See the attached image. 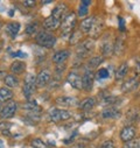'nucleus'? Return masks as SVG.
<instances>
[{
	"label": "nucleus",
	"mask_w": 140,
	"mask_h": 148,
	"mask_svg": "<svg viewBox=\"0 0 140 148\" xmlns=\"http://www.w3.org/2000/svg\"><path fill=\"white\" fill-rule=\"evenodd\" d=\"M39 33V22H30L26 27V34L32 36V35H36Z\"/></svg>",
	"instance_id": "28"
},
{
	"label": "nucleus",
	"mask_w": 140,
	"mask_h": 148,
	"mask_svg": "<svg viewBox=\"0 0 140 148\" xmlns=\"http://www.w3.org/2000/svg\"><path fill=\"white\" fill-rule=\"evenodd\" d=\"M35 88H36V77L32 73H28L25 78V84L22 88V93L26 97V99H30L35 91Z\"/></svg>",
	"instance_id": "4"
},
{
	"label": "nucleus",
	"mask_w": 140,
	"mask_h": 148,
	"mask_svg": "<svg viewBox=\"0 0 140 148\" xmlns=\"http://www.w3.org/2000/svg\"><path fill=\"white\" fill-rule=\"evenodd\" d=\"M0 51H1V45H0Z\"/></svg>",
	"instance_id": "45"
},
{
	"label": "nucleus",
	"mask_w": 140,
	"mask_h": 148,
	"mask_svg": "<svg viewBox=\"0 0 140 148\" xmlns=\"http://www.w3.org/2000/svg\"><path fill=\"white\" fill-rule=\"evenodd\" d=\"M1 110H3V106H1V103H0V112H1Z\"/></svg>",
	"instance_id": "43"
},
{
	"label": "nucleus",
	"mask_w": 140,
	"mask_h": 148,
	"mask_svg": "<svg viewBox=\"0 0 140 148\" xmlns=\"http://www.w3.org/2000/svg\"><path fill=\"white\" fill-rule=\"evenodd\" d=\"M25 110L27 111L28 113H36V114H40L41 113V107L35 103V101H32V100H28L25 105H23Z\"/></svg>",
	"instance_id": "23"
},
{
	"label": "nucleus",
	"mask_w": 140,
	"mask_h": 148,
	"mask_svg": "<svg viewBox=\"0 0 140 148\" xmlns=\"http://www.w3.org/2000/svg\"><path fill=\"white\" fill-rule=\"evenodd\" d=\"M67 82L68 84H70V86H73L76 90L82 89V77L75 71L69 72L67 75Z\"/></svg>",
	"instance_id": "11"
},
{
	"label": "nucleus",
	"mask_w": 140,
	"mask_h": 148,
	"mask_svg": "<svg viewBox=\"0 0 140 148\" xmlns=\"http://www.w3.org/2000/svg\"><path fill=\"white\" fill-rule=\"evenodd\" d=\"M104 60H105V57L102 56V55H99V56H95V57H92V58L89 60V62H88V66H89L90 69L98 68V65H100V64L104 62Z\"/></svg>",
	"instance_id": "27"
},
{
	"label": "nucleus",
	"mask_w": 140,
	"mask_h": 148,
	"mask_svg": "<svg viewBox=\"0 0 140 148\" xmlns=\"http://www.w3.org/2000/svg\"><path fill=\"white\" fill-rule=\"evenodd\" d=\"M16 110H18L16 101L10 100V101H7V104H5V106H3V110H1V112H0V117H1V119L12 118L16 113Z\"/></svg>",
	"instance_id": "6"
},
{
	"label": "nucleus",
	"mask_w": 140,
	"mask_h": 148,
	"mask_svg": "<svg viewBox=\"0 0 140 148\" xmlns=\"http://www.w3.org/2000/svg\"><path fill=\"white\" fill-rule=\"evenodd\" d=\"M56 104L60 105V106H63V107H70V106H75L78 104L77 99L74 98V97H67V96H63V97H58L56 99Z\"/></svg>",
	"instance_id": "16"
},
{
	"label": "nucleus",
	"mask_w": 140,
	"mask_h": 148,
	"mask_svg": "<svg viewBox=\"0 0 140 148\" xmlns=\"http://www.w3.org/2000/svg\"><path fill=\"white\" fill-rule=\"evenodd\" d=\"M12 98H13V91L10 88H7V86L0 88V103L7 101Z\"/></svg>",
	"instance_id": "24"
},
{
	"label": "nucleus",
	"mask_w": 140,
	"mask_h": 148,
	"mask_svg": "<svg viewBox=\"0 0 140 148\" xmlns=\"http://www.w3.org/2000/svg\"><path fill=\"white\" fill-rule=\"evenodd\" d=\"M127 72H128V65L126 62L121 63L119 65V68L116 70V73H115V76H116V79L120 81V79H124L127 75Z\"/></svg>",
	"instance_id": "22"
},
{
	"label": "nucleus",
	"mask_w": 140,
	"mask_h": 148,
	"mask_svg": "<svg viewBox=\"0 0 140 148\" xmlns=\"http://www.w3.org/2000/svg\"><path fill=\"white\" fill-rule=\"evenodd\" d=\"M77 23V16L74 12H69L64 15L62 22H61V32L63 35H71V33L75 30Z\"/></svg>",
	"instance_id": "2"
},
{
	"label": "nucleus",
	"mask_w": 140,
	"mask_h": 148,
	"mask_svg": "<svg viewBox=\"0 0 140 148\" xmlns=\"http://www.w3.org/2000/svg\"><path fill=\"white\" fill-rule=\"evenodd\" d=\"M103 27H104V23H103V21L100 20V19H95V22H93V26H92V29H91V32L89 33V35L91 36V39H96L97 36L102 33V29H103Z\"/></svg>",
	"instance_id": "19"
},
{
	"label": "nucleus",
	"mask_w": 140,
	"mask_h": 148,
	"mask_svg": "<svg viewBox=\"0 0 140 148\" xmlns=\"http://www.w3.org/2000/svg\"><path fill=\"white\" fill-rule=\"evenodd\" d=\"M135 133H137V131H135V127L133 125H126L120 131L119 136H120V140L124 143H126V142H128V141H131V140L134 139Z\"/></svg>",
	"instance_id": "8"
},
{
	"label": "nucleus",
	"mask_w": 140,
	"mask_h": 148,
	"mask_svg": "<svg viewBox=\"0 0 140 148\" xmlns=\"http://www.w3.org/2000/svg\"><path fill=\"white\" fill-rule=\"evenodd\" d=\"M0 148H5V143L1 140H0Z\"/></svg>",
	"instance_id": "41"
},
{
	"label": "nucleus",
	"mask_w": 140,
	"mask_h": 148,
	"mask_svg": "<svg viewBox=\"0 0 140 148\" xmlns=\"http://www.w3.org/2000/svg\"><path fill=\"white\" fill-rule=\"evenodd\" d=\"M69 56H70V50H68V49L58 50V51H56V53L53 55V62H54L56 65L64 64V62L69 58Z\"/></svg>",
	"instance_id": "13"
},
{
	"label": "nucleus",
	"mask_w": 140,
	"mask_h": 148,
	"mask_svg": "<svg viewBox=\"0 0 140 148\" xmlns=\"http://www.w3.org/2000/svg\"><path fill=\"white\" fill-rule=\"evenodd\" d=\"M60 26H61V21L56 20L51 15H49L48 18H46L45 21H43V23H42V27L45 28V30L50 32V33L54 32V30H56V29H58Z\"/></svg>",
	"instance_id": "12"
},
{
	"label": "nucleus",
	"mask_w": 140,
	"mask_h": 148,
	"mask_svg": "<svg viewBox=\"0 0 140 148\" xmlns=\"http://www.w3.org/2000/svg\"><path fill=\"white\" fill-rule=\"evenodd\" d=\"M80 46L77 47V55L81 56V57H85L88 56L89 53H91L95 48V40L89 38L86 40H84L83 42L78 43Z\"/></svg>",
	"instance_id": "5"
},
{
	"label": "nucleus",
	"mask_w": 140,
	"mask_h": 148,
	"mask_svg": "<svg viewBox=\"0 0 140 148\" xmlns=\"http://www.w3.org/2000/svg\"><path fill=\"white\" fill-rule=\"evenodd\" d=\"M95 105H96V98H93V97L85 98L78 104V106L82 111H90L95 107Z\"/></svg>",
	"instance_id": "21"
},
{
	"label": "nucleus",
	"mask_w": 140,
	"mask_h": 148,
	"mask_svg": "<svg viewBox=\"0 0 140 148\" xmlns=\"http://www.w3.org/2000/svg\"><path fill=\"white\" fill-rule=\"evenodd\" d=\"M118 20H119V29H120L121 32H124V30H125V27H124V20H123L121 18H118Z\"/></svg>",
	"instance_id": "39"
},
{
	"label": "nucleus",
	"mask_w": 140,
	"mask_h": 148,
	"mask_svg": "<svg viewBox=\"0 0 140 148\" xmlns=\"http://www.w3.org/2000/svg\"><path fill=\"white\" fill-rule=\"evenodd\" d=\"M95 82V73L92 71H85V73L82 77V89L85 92H89L92 90Z\"/></svg>",
	"instance_id": "9"
},
{
	"label": "nucleus",
	"mask_w": 140,
	"mask_h": 148,
	"mask_svg": "<svg viewBox=\"0 0 140 148\" xmlns=\"http://www.w3.org/2000/svg\"><path fill=\"white\" fill-rule=\"evenodd\" d=\"M102 117L104 119H118L121 117V113L118 108L115 107H106L103 110L102 112Z\"/></svg>",
	"instance_id": "15"
},
{
	"label": "nucleus",
	"mask_w": 140,
	"mask_h": 148,
	"mask_svg": "<svg viewBox=\"0 0 140 148\" xmlns=\"http://www.w3.org/2000/svg\"><path fill=\"white\" fill-rule=\"evenodd\" d=\"M67 10H68V7H67L65 4H58L56 7H54V10L51 11V14L50 15L53 18H55L56 20H58V21L62 22L64 15L67 14Z\"/></svg>",
	"instance_id": "14"
},
{
	"label": "nucleus",
	"mask_w": 140,
	"mask_h": 148,
	"mask_svg": "<svg viewBox=\"0 0 140 148\" xmlns=\"http://www.w3.org/2000/svg\"><path fill=\"white\" fill-rule=\"evenodd\" d=\"M4 83L7 88H16L19 85V78L16 76H14L13 73L12 75H7L5 78H4Z\"/></svg>",
	"instance_id": "25"
},
{
	"label": "nucleus",
	"mask_w": 140,
	"mask_h": 148,
	"mask_svg": "<svg viewBox=\"0 0 140 148\" xmlns=\"http://www.w3.org/2000/svg\"><path fill=\"white\" fill-rule=\"evenodd\" d=\"M81 34H82V32H80V30H74V32L71 33V35H70L69 43H70V45H73V46L78 45L80 39H81Z\"/></svg>",
	"instance_id": "30"
},
{
	"label": "nucleus",
	"mask_w": 140,
	"mask_h": 148,
	"mask_svg": "<svg viewBox=\"0 0 140 148\" xmlns=\"http://www.w3.org/2000/svg\"><path fill=\"white\" fill-rule=\"evenodd\" d=\"M97 77L99 79H105V78H108L109 77V70L108 69H105V68H102L98 70V73H97Z\"/></svg>",
	"instance_id": "33"
},
{
	"label": "nucleus",
	"mask_w": 140,
	"mask_h": 148,
	"mask_svg": "<svg viewBox=\"0 0 140 148\" xmlns=\"http://www.w3.org/2000/svg\"><path fill=\"white\" fill-rule=\"evenodd\" d=\"M12 56H13V57H22V58H23V57H27V54L23 53V51H21V50H18V51L13 53Z\"/></svg>",
	"instance_id": "37"
},
{
	"label": "nucleus",
	"mask_w": 140,
	"mask_h": 148,
	"mask_svg": "<svg viewBox=\"0 0 140 148\" xmlns=\"http://www.w3.org/2000/svg\"><path fill=\"white\" fill-rule=\"evenodd\" d=\"M13 13H14V11H13V10H11V11H10V16H12V15H13Z\"/></svg>",
	"instance_id": "42"
},
{
	"label": "nucleus",
	"mask_w": 140,
	"mask_h": 148,
	"mask_svg": "<svg viewBox=\"0 0 140 148\" xmlns=\"http://www.w3.org/2000/svg\"><path fill=\"white\" fill-rule=\"evenodd\" d=\"M139 83H140L139 77H138V76H133V77L126 79V81L121 84L120 90H121V92H124V93H130V92L134 91V90L139 86Z\"/></svg>",
	"instance_id": "7"
},
{
	"label": "nucleus",
	"mask_w": 140,
	"mask_h": 148,
	"mask_svg": "<svg viewBox=\"0 0 140 148\" xmlns=\"http://www.w3.org/2000/svg\"><path fill=\"white\" fill-rule=\"evenodd\" d=\"M123 148H140V138H134L133 140L124 143Z\"/></svg>",
	"instance_id": "32"
},
{
	"label": "nucleus",
	"mask_w": 140,
	"mask_h": 148,
	"mask_svg": "<svg viewBox=\"0 0 140 148\" xmlns=\"http://www.w3.org/2000/svg\"><path fill=\"white\" fill-rule=\"evenodd\" d=\"M100 148H116V145L112 140H105L102 145H100Z\"/></svg>",
	"instance_id": "35"
},
{
	"label": "nucleus",
	"mask_w": 140,
	"mask_h": 148,
	"mask_svg": "<svg viewBox=\"0 0 140 148\" xmlns=\"http://www.w3.org/2000/svg\"><path fill=\"white\" fill-rule=\"evenodd\" d=\"M11 72H13V75H20L26 70V63H23L22 61H14L11 66H10Z\"/></svg>",
	"instance_id": "20"
},
{
	"label": "nucleus",
	"mask_w": 140,
	"mask_h": 148,
	"mask_svg": "<svg viewBox=\"0 0 140 148\" xmlns=\"http://www.w3.org/2000/svg\"><path fill=\"white\" fill-rule=\"evenodd\" d=\"M32 147L34 148H50L45 141H42L40 138H35L34 140H32Z\"/></svg>",
	"instance_id": "31"
},
{
	"label": "nucleus",
	"mask_w": 140,
	"mask_h": 148,
	"mask_svg": "<svg viewBox=\"0 0 140 148\" xmlns=\"http://www.w3.org/2000/svg\"><path fill=\"white\" fill-rule=\"evenodd\" d=\"M5 30L7 33V35L10 36L11 39H14L15 36L18 35L19 30H20V23L19 22H10L6 25Z\"/></svg>",
	"instance_id": "18"
},
{
	"label": "nucleus",
	"mask_w": 140,
	"mask_h": 148,
	"mask_svg": "<svg viewBox=\"0 0 140 148\" xmlns=\"http://www.w3.org/2000/svg\"><path fill=\"white\" fill-rule=\"evenodd\" d=\"M1 27H3V22L0 21V29H1Z\"/></svg>",
	"instance_id": "44"
},
{
	"label": "nucleus",
	"mask_w": 140,
	"mask_h": 148,
	"mask_svg": "<svg viewBox=\"0 0 140 148\" xmlns=\"http://www.w3.org/2000/svg\"><path fill=\"white\" fill-rule=\"evenodd\" d=\"M134 68H135V71L138 73H140V57L135 58V65H134Z\"/></svg>",
	"instance_id": "38"
},
{
	"label": "nucleus",
	"mask_w": 140,
	"mask_h": 148,
	"mask_svg": "<svg viewBox=\"0 0 140 148\" xmlns=\"http://www.w3.org/2000/svg\"><path fill=\"white\" fill-rule=\"evenodd\" d=\"M81 4H82V5H84V6H86V7H88V6H89V5H90V4H91V1H88V0H83V1H82V3H81Z\"/></svg>",
	"instance_id": "40"
},
{
	"label": "nucleus",
	"mask_w": 140,
	"mask_h": 148,
	"mask_svg": "<svg viewBox=\"0 0 140 148\" xmlns=\"http://www.w3.org/2000/svg\"><path fill=\"white\" fill-rule=\"evenodd\" d=\"M71 118V112L62 108H50L48 111V119L51 123H61Z\"/></svg>",
	"instance_id": "3"
},
{
	"label": "nucleus",
	"mask_w": 140,
	"mask_h": 148,
	"mask_svg": "<svg viewBox=\"0 0 140 148\" xmlns=\"http://www.w3.org/2000/svg\"><path fill=\"white\" fill-rule=\"evenodd\" d=\"M51 78L50 71L47 69H43L39 72V75L36 76V88H45L46 85L49 84Z\"/></svg>",
	"instance_id": "10"
},
{
	"label": "nucleus",
	"mask_w": 140,
	"mask_h": 148,
	"mask_svg": "<svg viewBox=\"0 0 140 148\" xmlns=\"http://www.w3.org/2000/svg\"><path fill=\"white\" fill-rule=\"evenodd\" d=\"M22 4H23V6H26L28 8H34L35 5H36V3H35V1H28V0H25Z\"/></svg>",
	"instance_id": "36"
},
{
	"label": "nucleus",
	"mask_w": 140,
	"mask_h": 148,
	"mask_svg": "<svg viewBox=\"0 0 140 148\" xmlns=\"http://www.w3.org/2000/svg\"><path fill=\"white\" fill-rule=\"evenodd\" d=\"M88 13H89L88 7L81 4V5H80V7H78V16H81V18L86 16V15H88Z\"/></svg>",
	"instance_id": "34"
},
{
	"label": "nucleus",
	"mask_w": 140,
	"mask_h": 148,
	"mask_svg": "<svg viewBox=\"0 0 140 148\" xmlns=\"http://www.w3.org/2000/svg\"><path fill=\"white\" fill-rule=\"evenodd\" d=\"M35 42L42 48L50 49L56 45V36L50 32L39 30V33L35 35Z\"/></svg>",
	"instance_id": "1"
},
{
	"label": "nucleus",
	"mask_w": 140,
	"mask_h": 148,
	"mask_svg": "<svg viewBox=\"0 0 140 148\" xmlns=\"http://www.w3.org/2000/svg\"><path fill=\"white\" fill-rule=\"evenodd\" d=\"M95 16H89V18H85L81 25H80V28H81V32L84 33V34H89L92 29V26H93V22H95Z\"/></svg>",
	"instance_id": "17"
},
{
	"label": "nucleus",
	"mask_w": 140,
	"mask_h": 148,
	"mask_svg": "<svg viewBox=\"0 0 140 148\" xmlns=\"http://www.w3.org/2000/svg\"><path fill=\"white\" fill-rule=\"evenodd\" d=\"M124 43H125L124 38H117V40H116V42L113 45V53L120 55L125 49V45Z\"/></svg>",
	"instance_id": "26"
},
{
	"label": "nucleus",
	"mask_w": 140,
	"mask_h": 148,
	"mask_svg": "<svg viewBox=\"0 0 140 148\" xmlns=\"http://www.w3.org/2000/svg\"><path fill=\"white\" fill-rule=\"evenodd\" d=\"M102 51H103V56H108V55H111L113 53V45L111 41H105L103 42V46H102Z\"/></svg>",
	"instance_id": "29"
}]
</instances>
